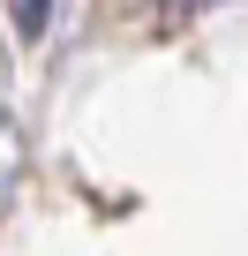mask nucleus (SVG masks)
Segmentation results:
<instances>
[{
    "mask_svg": "<svg viewBox=\"0 0 248 256\" xmlns=\"http://www.w3.org/2000/svg\"><path fill=\"white\" fill-rule=\"evenodd\" d=\"M8 16H15V30H23V38H38V30L53 23V0H8Z\"/></svg>",
    "mask_w": 248,
    "mask_h": 256,
    "instance_id": "obj_1",
    "label": "nucleus"
},
{
    "mask_svg": "<svg viewBox=\"0 0 248 256\" xmlns=\"http://www.w3.org/2000/svg\"><path fill=\"white\" fill-rule=\"evenodd\" d=\"M203 8H218V0H158V16H166V23H181V16H203Z\"/></svg>",
    "mask_w": 248,
    "mask_h": 256,
    "instance_id": "obj_2",
    "label": "nucleus"
}]
</instances>
